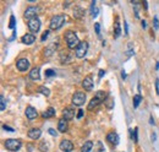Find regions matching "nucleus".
<instances>
[{
    "mask_svg": "<svg viewBox=\"0 0 159 152\" xmlns=\"http://www.w3.org/2000/svg\"><path fill=\"white\" fill-rule=\"evenodd\" d=\"M0 102H1V110H5V108H6V103H5V98L1 96V98H0Z\"/></svg>",
    "mask_w": 159,
    "mask_h": 152,
    "instance_id": "473e14b6",
    "label": "nucleus"
},
{
    "mask_svg": "<svg viewBox=\"0 0 159 152\" xmlns=\"http://www.w3.org/2000/svg\"><path fill=\"white\" fill-rule=\"evenodd\" d=\"M55 115V108H53V107H49L44 113H43V118L48 119V118H51V117H54Z\"/></svg>",
    "mask_w": 159,
    "mask_h": 152,
    "instance_id": "6ab92c4d",
    "label": "nucleus"
},
{
    "mask_svg": "<svg viewBox=\"0 0 159 152\" xmlns=\"http://www.w3.org/2000/svg\"><path fill=\"white\" fill-rule=\"evenodd\" d=\"M28 68H30V61L27 59H26V58L19 59V61H17V69L20 71H27Z\"/></svg>",
    "mask_w": 159,
    "mask_h": 152,
    "instance_id": "6e6552de",
    "label": "nucleus"
},
{
    "mask_svg": "<svg viewBox=\"0 0 159 152\" xmlns=\"http://www.w3.org/2000/svg\"><path fill=\"white\" fill-rule=\"evenodd\" d=\"M132 54H135V50L134 49H131V50H127V52H126V55H132Z\"/></svg>",
    "mask_w": 159,
    "mask_h": 152,
    "instance_id": "ea45409f",
    "label": "nucleus"
},
{
    "mask_svg": "<svg viewBox=\"0 0 159 152\" xmlns=\"http://www.w3.org/2000/svg\"><path fill=\"white\" fill-rule=\"evenodd\" d=\"M49 32H50V31H49V30H47V31H45V32L42 34V38H41L42 41H45V39H47V38H48V36H49Z\"/></svg>",
    "mask_w": 159,
    "mask_h": 152,
    "instance_id": "72a5a7b5",
    "label": "nucleus"
},
{
    "mask_svg": "<svg viewBox=\"0 0 159 152\" xmlns=\"http://www.w3.org/2000/svg\"><path fill=\"white\" fill-rule=\"evenodd\" d=\"M45 76L47 77H50V76H55V70H53V69H49L45 71Z\"/></svg>",
    "mask_w": 159,
    "mask_h": 152,
    "instance_id": "c756f323",
    "label": "nucleus"
},
{
    "mask_svg": "<svg viewBox=\"0 0 159 152\" xmlns=\"http://www.w3.org/2000/svg\"><path fill=\"white\" fill-rule=\"evenodd\" d=\"M38 92L42 93V95L45 96V97H49V96H50V90H49L48 87H45V86H39V87H38Z\"/></svg>",
    "mask_w": 159,
    "mask_h": 152,
    "instance_id": "412c9836",
    "label": "nucleus"
},
{
    "mask_svg": "<svg viewBox=\"0 0 159 152\" xmlns=\"http://www.w3.org/2000/svg\"><path fill=\"white\" fill-rule=\"evenodd\" d=\"M125 32H126V34L129 33V26H127V22H125Z\"/></svg>",
    "mask_w": 159,
    "mask_h": 152,
    "instance_id": "37998d69",
    "label": "nucleus"
},
{
    "mask_svg": "<svg viewBox=\"0 0 159 152\" xmlns=\"http://www.w3.org/2000/svg\"><path fill=\"white\" fill-rule=\"evenodd\" d=\"M26 117H27L30 120H33V119H36L38 117V113H37V110L33 107L30 106V107L26 108Z\"/></svg>",
    "mask_w": 159,
    "mask_h": 152,
    "instance_id": "9b49d317",
    "label": "nucleus"
},
{
    "mask_svg": "<svg viewBox=\"0 0 159 152\" xmlns=\"http://www.w3.org/2000/svg\"><path fill=\"white\" fill-rule=\"evenodd\" d=\"M74 117H75V109H74V108L68 107V108H65V109L62 110V118H64V119L70 120V119H72Z\"/></svg>",
    "mask_w": 159,
    "mask_h": 152,
    "instance_id": "9d476101",
    "label": "nucleus"
},
{
    "mask_svg": "<svg viewBox=\"0 0 159 152\" xmlns=\"http://www.w3.org/2000/svg\"><path fill=\"white\" fill-rule=\"evenodd\" d=\"M30 79L33 80V81H37V80L41 79V69H39L38 66L31 70V72H30Z\"/></svg>",
    "mask_w": 159,
    "mask_h": 152,
    "instance_id": "ddd939ff",
    "label": "nucleus"
},
{
    "mask_svg": "<svg viewBox=\"0 0 159 152\" xmlns=\"http://www.w3.org/2000/svg\"><path fill=\"white\" fill-rule=\"evenodd\" d=\"M39 151H41V152H47V151H48V145H47V142H42V144H41V148H39Z\"/></svg>",
    "mask_w": 159,
    "mask_h": 152,
    "instance_id": "7c9ffc66",
    "label": "nucleus"
},
{
    "mask_svg": "<svg viewBox=\"0 0 159 152\" xmlns=\"http://www.w3.org/2000/svg\"><path fill=\"white\" fill-rule=\"evenodd\" d=\"M3 129H4V130H7V131H10V133H14V131H15L12 128H10L9 125H3Z\"/></svg>",
    "mask_w": 159,
    "mask_h": 152,
    "instance_id": "f704fd0d",
    "label": "nucleus"
},
{
    "mask_svg": "<svg viewBox=\"0 0 159 152\" xmlns=\"http://www.w3.org/2000/svg\"><path fill=\"white\" fill-rule=\"evenodd\" d=\"M82 117H83V110H82V109H80L78 113H77V119H81Z\"/></svg>",
    "mask_w": 159,
    "mask_h": 152,
    "instance_id": "4c0bfd02",
    "label": "nucleus"
},
{
    "mask_svg": "<svg viewBox=\"0 0 159 152\" xmlns=\"http://www.w3.org/2000/svg\"><path fill=\"white\" fill-rule=\"evenodd\" d=\"M15 25H16L15 16L11 15V16H10V22H9V28H10V30H14V28H15Z\"/></svg>",
    "mask_w": 159,
    "mask_h": 152,
    "instance_id": "cd10ccee",
    "label": "nucleus"
},
{
    "mask_svg": "<svg viewBox=\"0 0 159 152\" xmlns=\"http://www.w3.org/2000/svg\"><path fill=\"white\" fill-rule=\"evenodd\" d=\"M142 5L144 6V9H146V10L148 9V3H147V1H143V3H142Z\"/></svg>",
    "mask_w": 159,
    "mask_h": 152,
    "instance_id": "a19ab883",
    "label": "nucleus"
},
{
    "mask_svg": "<svg viewBox=\"0 0 159 152\" xmlns=\"http://www.w3.org/2000/svg\"><path fill=\"white\" fill-rule=\"evenodd\" d=\"M4 145L9 151H19L21 148L22 142L20 140H17V139H9V140L5 141Z\"/></svg>",
    "mask_w": 159,
    "mask_h": 152,
    "instance_id": "7ed1b4c3",
    "label": "nucleus"
},
{
    "mask_svg": "<svg viewBox=\"0 0 159 152\" xmlns=\"http://www.w3.org/2000/svg\"><path fill=\"white\" fill-rule=\"evenodd\" d=\"M48 133H49L51 136H54V137H55V136H56V134H58V133H56L54 129H49V130H48Z\"/></svg>",
    "mask_w": 159,
    "mask_h": 152,
    "instance_id": "e433bc0d",
    "label": "nucleus"
},
{
    "mask_svg": "<svg viewBox=\"0 0 159 152\" xmlns=\"http://www.w3.org/2000/svg\"><path fill=\"white\" fill-rule=\"evenodd\" d=\"M86 95L83 92H75V95L72 96V103L75 106H82L86 102Z\"/></svg>",
    "mask_w": 159,
    "mask_h": 152,
    "instance_id": "39448f33",
    "label": "nucleus"
},
{
    "mask_svg": "<svg viewBox=\"0 0 159 152\" xmlns=\"http://www.w3.org/2000/svg\"><path fill=\"white\" fill-rule=\"evenodd\" d=\"M58 130L60 133H65L66 130H68V120L61 118L59 121H58Z\"/></svg>",
    "mask_w": 159,
    "mask_h": 152,
    "instance_id": "a211bd4d",
    "label": "nucleus"
},
{
    "mask_svg": "<svg viewBox=\"0 0 159 152\" xmlns=\"http://www.w3.org/2000/svg\"><path fill=\"white\" fill-rule=\"evenodd\" d=\"M132 140H134L135 142H137V141H138V129H137V128L135 129L134 135H132Z\"/></svg>",
    "mask_w": 159,
    "mask_h": 152,
    "instance_id": "c85d7f7f",
    "label": "nucleus"
},
{
    "mask_svg": "<svg viewBox=\"0 0 159 152\" xmlns=\"http://www.w3.org/2000/svg\"><path fill=\"white\" fill-rule=\"evenodd\" d=\"M76 50V57L77 58H80V59H81V58H85L86 57V54H87V52H88V43L87 42H81V43H80V45L75 49Z\"/></svg>",
    "mask_w": 159,
    "mask_h": 152,
    "instance_id": "20e7f679",
    "label": "nucleus"
},
{
    "mask_svg": "<svg viewBox=\"0 0 159 152\" xmlns=\"http://www.w3.org/2000/svg\"><path fill=\"white\" fill-rule=\"evenodd\" d=\"M104 103H105V106H107L109 109H111V108L114 107V101H113V98H111V97H108L107 99L104 101Z\"/></svg>",
    "mask_w": 159,
    "mask_h": 152,
    "instance_id": "bb28decb",
    "label": "nucleus"
},
{
    "mask_svg": "<svg viewBox=\"0 0 159 152\" xmlns=\"http://www.w3.org/2000/svg\"><path fill=\"white\" fill-rule=\"evenodd\" d=\"M65 39H66V43H68V47L70 49H76L80 45V43H81V42H80V39H78V37L76 36V33L72 32V31L66 32Z\"/></svg>",
    "mask_w": 159,
    "mask_h": 152,
    "instance_id": "f257e3e1",
    "label": "nucleus"
},
{
    "mask_svg": "<svg viewBox=\"0 0 159 152\" xmlns=\"http://www.w3.org/2000/svg\"><path fill=\"white\" fill-rule=\"evenodd\" d=\"M15 36H16V32L14 31V33H12V36L10 37V39H9V41H14V38H15Z\"/></svg>",
    "mask_w": 159,
    "mask_h": 152,
    "instance_id": "79ce46f5",
    "label": "nucleus"
},
{
    "mask_svg": "<svg viewBox=\"0 0 159 152\" xmlns=\"http://www.w3.org/2000/svg\"><path fill=\"white\" fill-rule=\"evenodd\" d=\"M94 28H96V32H97V34H99V32H100V25H99L98 22L94 25Z\"/></svg>",
    "mask_w": 159,
    "mask_h": 152,
    "instance_id": "c9c22d12",
    "label": "nucleus"
},
{
    "mask_svg": "<svg viewBox=\"0 0 159 152\" xmlns=\"http://www.w3.org/2000/svg\"><path fill=\"white\" fill-rule=\"evenodd\" d=\"M105 97H107V93H105L104 91H98V92L96 93V98H98L100 102H104V101L107 99Z\"/></svg>",
    "mask_w": 159,
    "mask_h": 152,
    "instance_id": "393cba45",
    "label": "nucleus"
},
{
    "mask_svg": "<svg viewBox=\"0 0 159 152\" xmlns=\"http://www.w3.org/2000/svg\"><path fill=\"white\" fill-rule=\"evenodd\" d=\"M121 76H123V79H124V80L126 79V74H125V71H123V72H121Z\"/></svg>",
    "mask_w": 159,
    "mask_h": 152,
    "instance_id": "49530a36",
    "label": "nucleus"
},
{
    "mask_svg": "<svg viewBox=\"0 0 159 152\" xmlns=\"http://www.w3.org/2000/svg\"><path fill=\"white\" fill-rule=\"evenodd\" d=\"M38 12H39V9L37 6H30V7L26 9V11H25V17L30 21V20L37 17Z\"/></svg>",
    "mask_w": 159,
    "mask_h": 152,
    "instance_id": "423d86ee",
    "label": "nucleus"
},
{
    "mask_svg": "<svg viewBox=\"0 0 159 152\" xmlns=\"http://www.w3.org/2000/svg\"><path fill=\"white\" fill-rule=\"evenodd\" d=\"M60 150L64 152H71L74 150V144L69 140H62L60 142Z\"/></svg>",
    "mask_w": 159,
    "mask_h": 152,
    "instance_id": "1a4fd4ad",
    "label": "nucleus"
},
{
    "mask_svg": "<svg viewBox=\"0 0 159 152\" xmlns=\"http://www.w3.org/2000/svg\"><path fill=\"white\" fill-rule=\"evenodd\" d=\"M100 103H102L100 101H99L98 98H96V97H94V98L89 102V104H88V109H89V110L94 109V108H96V107H98V104H100Z\"/></svg>",
    "mask_w": 159,
    "mask_h": 152,
    "instance_id": "aec40b11",
    "label": "nucleus"
},
{
    "mask_svg": "<svg viewBox=\"0 0 159 152\" xmlns=\"http://www.w3.org/2000/svg\"><path fill=\"white\" fill-rule=\"evenodd\" d=\"M34 41H36V37H34V34H32V33H26V34L22 37V43L27 44V45L33 44Z\"/></svg>",
    "mask_w": 159,
    "mask_h": 152,
    "instance_id": "f8f14e48",
    "label": "nucleus"
},
{
    "mask_svg": "<svg viewBox=\"0 0 159 152\" xmlns=\"http://www.w3.org/2000/svg\"><path fill=\"white\" fill-rule=\"evenodd\" d=\"M141 101H142L141 95H136V96H134V107H135V108L138 107V104L141 103Z\"/></svg>",
    "mask_w": 159,
    "mask_h": 152,
    "instance_id": "a878e982",
    "label": "nucleus"
},
{
    "mask_svg": "<svg viewBox=\"0 0 159 152\" xmlns=\"http://www.w3.org/2000/svg\"><path fill=\"white\" fill-rule=\"evenodd\" d=\"M104 74H105V72H104L103 70H100V71H99V79H100V77H103V75H104Z\"/></svg>",
    "mask_w": 159,
    "mask_h": 152,
    "instance_id": "c03bdc74",
    "label": "nucleus"
},
{
    "mask_svg": "<svg viewBox=\"0 0 159 152\" xmlns=\"http://www.w3.org/2000/svg\"><path fill=\"white\" fill-rule=\"evenodd\" d=\"M121 34V26H120V21H119V17H116L115 23H114V37L119 38Z\"/></svg>",
    "mask_w": 159,
    "mask_h": 152,
    "instance_id": "f3484780",
    "label": "nucleus"
},
{
    "mask_svg": "<svg viewBox=\"0 0 159 152\" xmlns=\"http://www.w3.org/2000/svg\"><path fill=\"white\" fill-rule=\"evenodd\" d=\"M153 25H154V30H159V21H158L157 16H154V19H153Z\"/></svg>",
    "mask_w": 159,
    "mask_h": 152,
    "instance_id": "2f4dec72",
    "label": "nucleus"
},
{
    "mask_svg": "<svg viewBox=\"0 0 159 152\" xmlns=\"http://www.w3.org/2000/svg\"><path fill=\"white\" fill-rule=\"evenodd\" d=\"M83 9L82 7H80V6H77V7H75V10H74V16L75 17H77V19H81L82 17V15H83Z\"/></svg>",
    "mask_w": 159,
    "mask_h": 152,
    "instance_id": "4be33fe9",
    "label": "nucleus"
},
{
    "mask_svg": "<svg viewBox=\"0 0 159 152\" xmlns=\"http://www.w3.org/2000/svg\"><path fill=\"white\" fill-rule=\"evenodd\" d=\"M155 91L157 95H159V80H155Z\"/></svg>",
    "mask_w": 159,
    "mask_h": 152,
    "instance_id": "58836bf2",
    "label": "nucleus"
},
{
    "mask_svg": "<svg viewBox=\"0 0 159 152\" xmlns=\"http://www.w3.org/2000/svg\"><path fill=\"white\" fill-rule=\"evenodd\" d=\"M146 26H147V23H146V21L143 20V21H142V27H143V28H146Z\"/></svg>",
    "mask_w": 159,
    "mask_h": 152,
    "instance_id": "a18cd8bd",
    "label": "nucleus"
},
{
    "mask_svg": "<svg viewBox=\"0 0 159 152\" xmlns=\"http://www.w3.org/2000/svg\"><path fill=\"white\" fill-rule=\"evenodd\" d=\"M92 147H93V142H92V141H87V142H85V145L82 146L81 151H82V152H91Z\"/></svg>",
    "mask_w": 159,
    "mask_h": 152,
    "instance_id": "5701e85b",
    "label": "nucleus"
},
{
    "mask_svg": "<svg viewBox=\"0 0 159 152\" xmlns=\"http://www.w3.org/2000/svg\"><path fill=\"white\" fill-rule=\"evenodd\" d=\"M66 21V16L65 15H55L50 20V30H59L62 27V25Z\"/></svg>",
    "mask_w": 159,
    "mask_h": 152,
    "instance_id": "f03ea898",
    "label": "nucleus"
},
{
    "mask_svg": "<svg viewBox=\"0 0 159 152\" xmlns=\"http://www.w3.org/2000/svg\"><path fill=\"white\" fill-rule=\"evenodd\" d=\"M107 140L108 142H110L111 145H117L119 144V135L116 133H109L107 135Z\"/></svg>",
    "mask_w": 159,
    "mask_h": 152,
    "instance_id": "dca6fc26",
    "label": "nucleus"
},
{
    "mask_svg": "<svg viewBox=\"0 0 159 152\" xmlns=\"http://www.w3.org/2000/svg\"><path fill=\"white\" fill-rule=\"evenodd\" d=\"M28 28H30V31L33 32V33H37V32L39 31V28H41V21H39L38 17L32 19V20L28 21Z\"/></svg>",
    "mask_w": 159,
    "mask_h": 152,
    "instance_id": "0eeeda50",
    "label": "nucleus"
},
{
    "mask_svg": "<svg viewBox=\"0 0 159 152\" xmlns=\"http://www.w3.org/2000/svg\"><path fill=\"white\" fill-rule=\"evenodd\" d=\"M91 15H92V17H97V15H98V9L96 7V1H92V5H91Z\"/></svg>",
    "mask_w": 159,
    "mask_h": 152,
    "instance_id": "b1692460",
    "label": "nucleus"
},
{
    "mask_svg": "<svg viewBox=\"0 0 159 152\" xmlns=\"http://www.w3.org/2000/svg\"><path fill=\"white\" fill-rule=\"evenodd\" d=\"M27 135L30 139H32V140H38L42 135V131H41V129H31Z\"/></svg>",
    "mask_w": 159,
    "mask_h": 152,
    "instance_id": "4468645a",
    "label": "nucleus"
},
{
    "mask_svg": "<svg viewBox=\"0 0 159 152\" xmlns=\"http://www.w3.org/2000/svg\"><path fill=\"white\" fill-rule=\"evenodd\" d=\"M82 87L85 88V90H87V91H91L92 88H93V80H92L89 76L85 77V80L82 81Z\"/></svg>",
    "mask_w": 159,
    "mask_h": 152,
    "instance_id": "2eb2a0df",
    "label": "nucleus"
}]
</instances>
